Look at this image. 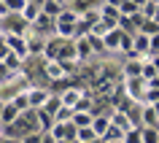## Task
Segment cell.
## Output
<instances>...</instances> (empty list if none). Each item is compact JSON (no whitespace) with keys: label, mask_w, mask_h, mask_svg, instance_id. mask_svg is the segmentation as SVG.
I'll use <instances>...</instances> for the list:
<instances>
[{"label":"cell","mask_w":159,"mask_h":143,"mask_svg":"<svg viewBox=\"0 0 159 143\" xmlns=\"http://www.w3.org/2000/svg\"><path fill=\"white\" fill-rule=\"evenodd\" d=\"M81 97H84V89H81V86H75V84L59 92V100H62V105H67V108H75V103L81 100Z\"/></svg>","instance_id":"7c38bea8"},{"label":"cell","mask_w":159,"mask_h":143,"mask_svg":"<svg viewBox=\"0 0 159 143\" xmlns=\"http://www.w3.org/2000/svg\"><path fill=\"white\" fill-rule=\"evenodd\" d=\"M0 138H3V124H0Z\"/></svg>","instance_id":"c3c4849f"},{"label":"cell","mask_w":159,"mask_h":143,"mask_svg":"<svg viewBox=\"0 0 159 143\" xmlns=\"http://www.w3.org/2000/svg\"><path fill=\"white\" fill-rule=\"evenodd\" d=\"M151 54H159V35H151Z\"/></svg>","instance_id":"60d3db41"},{"label":"cell","mask_w":159,"mask_h":143,"mask_svg":"<svg viewBox=\"0 0 159 143\" xmlns=\"http://www.w3.org/2000/svg\"><path fill=\"white\" fill-rule=\"evenodd\" d=\"M73 113H75V108L59 105V108H57V113H54V122H73Z\"/></svg>","instance_id":"f546056e"},{"label":"cell","mask_w":159,"mask_h":143,"mask_svg":"<svg viewBox=\"0 0 159 143\" xmlns=\"http://www.w3.org/2000/svg\"><path fill=\"white\" fill-rule=\"evenodd\" d=\"M154 3H159V0H154Z\"/></svg>","instance_id":"816d5d0a"},{"label":"cell","mask_w":159,"mask_h":143,"mask_svg":"<svg viewBox=\"0 0 159 143\" xmlns=\"http://www.w3.org/2000/svg\"><path fill=\"white\" fill-rule=\"evenodd\" d=\"M89 33H92V22H86L84 16H78V22H75V33H73V38H86Z\"/></svg>","instance_id":"d4e9b609"},{"label":"cell","mask_w":159,"mask_h":143,"mask_svg":"<svg viewBox=\"0 0 159 143\" xmlns=\"http://www.w3.org/2000/svg\"><path fill=\"white\" fill-rule=\"evenodd\" d=\"M75 51H78V62H86V59L94 57L92 43H89V35H86V38H75Z\"/></svg>","instance_id":"9a60e30c"},{"label":"cell","mask_w":159,"mask_h":143,"mask_svg":"<svg viewBox=\"0 0 159 143\" xmlns=\"http://www.w3.org/2000/svg\"><path fill=\"white\" fill-rule=\"evenodd\" d=\"M6 14H8V8H6V6H3V0H0V19L6 16Z\"/></svg>","instance_id":"b9f144b4"},{"label":"cell","mask_w":159,"mask_h":143,"mask_svg":"<svg viewBox=\"0 0 159 143\" xmlns=\"http://www.w3.org/2000/svg\"><path fill=\"white\" fill-rule=\"evenodd\" d=\"M78 16H81V14H78L75 8H62L57 16H54V30H57L59 38H73Z\"/></svg>","instance_id":"7a4b0ae2"},{"label":"cell","mask_w":159,"mask_h":143,"mask_svg":"<svg viewBox=\"0 0 159 143\" xmlns=\"http://www.w3.org/2000/svg\"><path fill=\"white\" fill-rule=\"evenodd\" d=\"M113 143H124V141H113Z\"/></svg>","instance_id":"f907efd6"},{"label":"cell","mask_w":159,"mask_h":143,"mask_svg":"<svg viewBox=\"0 0 159 143\" xmlns=\"http://www.w3.org/2000/svg\"><path fill=\"white\" fill-rule=\"evenodd\" d=\"M94 119V111H75L73 113V124L75 127H89Z\"/></svg>","instance_id":"7402d4cb"},{"label":"cell","mask_w":159,"mask_h":143,"mask_svg":"<svg viewBox=\"0 0 159 143\" xmlns=\"http://www.w3.org/2000/svg\"><path fill=\"white\" fill-rule=\"evenodd\" d=\"M59 6H62V8H67V6H70V0H57Z\"/></svg>","instance_id":"ee69618b"},{"label":"cell","mask_w":159,"mask_h":143,"mask_svg":"<svg viewBox=\"0 0 159 143\" xmlns=\"http://www.w3.org/2000/svg\"><path fill=\"white\" fill-rule=\"evenodd\" d=\"M3 22V33H16V35H25L27 30H30V22H27L22 14H6V16L0 19Z\"/></svg>","instance_id":"3957f363"},{"label":"cell","mask_w":159,"mask_h":143,"mask_svg":"<svg viewBox=\"0 0 159 143\" xmlns=\"http://www.w3.org/2000/svg\"><path fill=\"white\" fill-rule=\"evenodd\" d=\"M132 49L138 51V54H151V35L135 33L132 35Z\"/></svg>","instance_id":"2e32d148"},{"label":"cell","mask_w":159,"mask_h":143,"mask_svg":"<svg viewBox=\"0 0 159 143\" xmlns=\"http://www.w3.org/2000/svg\"><path fill=\"white\" fill-rule=\"evenodd\" d=\"M41 11H43V8H41V3H35V0H27V6L22 8V16H25L30 25H33L35 19H38V14H41Z\"/></svg>","instance_id":"ffe728a7"},{"label":"cell","mask_w":159,"mask_h":143,"mask_svg":"<svg viewBox=\"0 0 159 143\" xmlns=\"http://www.w3.org/2000/svg\"><path fill=\"white\" fill-rule=\"evenodd\" d=\"M140 33H146V35H159V19H146L143 27H140Z\"/></svg>","instance_id":"d6a6232c"},{"label":"cell","mask_w":159,"mask_h":143,"mask_svg":"<svg viewBox=\"0 0 159 143\" xmlns=\"http://www.w3.org/2000/svg\"><path fill=\"white\" fill-rule=\"evenodd\" d=\"M3 65L8 67L11 73H19V70H22V67H25V62H22V59H19L16 54H8V57L3 59Z\"/></svg>","instance_id":"83f0119b"},{"label":"cell","mask_w":159,"mask_h":143,"mask_svg":"<svg viewBox=\"0 0 159 143\" xmlns=\"http://www.w3.org/2000/svg\"><path fill=\"white\" fill-rule=\"evenodd\" d=\"M0 33H3V22H0Z\"/></svg>","instance_id":"681fc988"},{"label":"cell","mask_w":159,"mask_h":143,"mask_svg":"<svg viewBox=\"0 0 159 143\" xmlns=\"http://www.w3.org/2000/svg\"><path fill=\"white\" fill-rule=\"evenodd\" d=\"M59 62H78V51H75V38H62V49H59Z\"/></svg>","instance_id":"4fadbf2b"},{"label":"cell","mask_w":159,"mask_h":143,"mask_svg":"<svg viewBox=\"0 0 159 143\" xmlns=\"http://www.w3.org/2000/svg\"><path fill=\"white\" fill-rule=\"evenodd\" d=\"M119 11H121V16H132V14H138V11H140V6H138V3H132V0H121Z\"/></svg>","instance_id":"4dcf8cb0"},{"label":"cell","mask_w":159,"mask_h":143,"mask_svg":"<svg viewBox=\"0 0 159 143\" xmlns=\"http://www.w3.org/2000/svg\"><path fill=\"white\" fill-rule=\"evenodd\" d=\"M33 30L35 33L46 35V38H51V35H57V30H54V16H49V14H38V19L33 22Z\"/></svg>","instance_id":"8fae6325"},{"label":"cell","mask_w":159,"mask_h":143,"mask_svg":"<svg viewBox=\"0 0 159 143\" xmlns=\"http://www.w3.org/2000/svg\"><path fill=\"white\" fill-rule=\"evenodd\" d=\"M94 138H100V135L92 130V124L89 127H78V132H75V141L78 143H89V141H94Z\"/></svg>","instance_id":"484cf974"},{"label":"cell","mask_w":159,"mask_h":143,"mask_svg":"<svg viewBox=\"0 0 159 143\" xmlns=\"http://www.w3.org/2000/svg\"><path fill=\"white\" fill-rule=\"evenodd\" d=\"M140 124L143 127H159V116L154 105H140Z\"/></svg>","instance_id":"e0dca14e"},{"label":"cell","mask_w":159,"mask_h":143,"mask_svg":"<svg viewBox=\"0 0 159 143\" xmlns=\"http://www.w3.org/2000/svg\"><path fill=\"white\" fill-rule=\"evenodd\" d=\"M35 113H38V124H41V132H49L51 127H54V116H51V113H46L43 108H35Z\"/></svg>","instance_id":"603a6c76"},{"label":"cell","mask_w":159,"mask_h":143,"mask_svg":"<svg viewBox=\"0 0 159 143\" xmlns=\"http://www.w3.org/2000/svg\"><path fill=\"white\" fill-rule=\"evenodd\" d=\"M102 3H108V6H116V8L121 6V0H102Z\"/></svg>","instance_id":"7bdbcfd3"},{"label":"cell","mask_w":159,"mask_h":143,"mask_svg":"<svg viewBox=\"0 0 159 143\" xmlns=\"http://www.w3.org/2000/svg\"><path fill=\"white\" fill-rule=\"evenodd\" d=\"M111 122H113V124L116 127H121V130H132V119H129V113H127V111H119L116 108V113H113V116H111Z\"/></svg>","instance_id":"44dd1931"},{"label":"cell","mask_w":159,"mask_h":143,"mask_svg":"<svg viewBox=\"0 0 159 143\" xmlns=\"http://www.w3.org/2000/svg\"><path fill=\"white\" fill-rule=\"evenodd\" d=\"M75 132H78V127L73 122H54V127L49 130L54 141H70V143H75Z\"/></svg>","instance_id":"277c9868"},{"label":"cell","mask_w":159,"mask_h":143,"mask_svg":"<svg viewBox=\"0 0 159 143\" xmlns=\"http://www.w3.org/2000/svg\"><path fill=\"white\" fill-rule=\"evenodd\" d=\"M6 43H8L11 54H16L22 62H27L30 59V49H27V41L25 35H16V33H6Z\"/></svg>","instance_id":"5b68a950"},{"label":"cell","mask_w":159,"mask_h":143,"mask_svg":"<svg viewBox=\"0 0 159 143\" xmlns=\"http://www.w3.org/2000/svg\"><path fill=\"white\" fill-rule=\"evenodd\" d=\"M59 49H62V38H59V35H51V38H46L43 57L46 59H59Z\"/></svg>","instance_id":"5bb4252c"},{"label":"cell","mask_w":159,"mask_h":143,"mask_svg":"<svg viewBox=\"0 0 159 143\" xmlns=\"http://www.w3.org/2000/svg\"><path fill=\"white\" fill-rule=\"evenodd\" d=\"M3 6H6L11 14H22V8L27 6V0H3Z\"/></svg>","instance_id":"e575fe53"},{"label":"cell","mask_w":159,"mask_h":143,"mask_svg":"<svg viewBox=\"0 0 159 143\" xmlns=\"http://www.w3.org/2000/svg\"><path fill=\"white\" fill-rule=\"evenodd\" d=\"M22 113H25V111H22V108L16 105V103H14V100L8 97V100L3 103V111H0V124H3V127L14 124V122H16V119L22 116Z\"/></svg>","instance_id":"9c48e42d"},{"label":"cell","mask_w":159,"mask_h":143,"mask_svg":"<svg viewBox=\"0 0 159 143\" xmlns=\"http://www.w3.org/2000/svg\"><path fill=\"white\" fill-rule=\"evenodd\" d=\"M159 73H157V67H154V62H143V78H146V81H151V78H157Z\"/></svg>","instance_id":"74e56055"},{"label":"cell","mask_w":159,"mask_h":143,"mask_svg":"<svg viewBox=\"0 0 159 143\" xmlns=\"http://www.w3.org/2000/svg\"><path fill=\"white\" fill-rule=\"evenodd\" d=\"M54 143H70V141H54Z\"/></svg>","instance_id":"7dc6e473"},{"label":"cell","mask_w":159,"mask_h":143,"mask_svg":"<svg viewBox=\"0 0 159 143\" xmlns=\"http://www.w3.org/2000/svg\"><path fill=\"white\" fill-rule=\"evenodd\" d=\"M59 105H62V100H59V95H54V92H51V95H49V100L43 103V111L54 116V113H57V108H59Z\"/></svg>","instance_id":"f1b7e54d"},{"label":"cell","mask_w":159,"mask_h":143,"mask_svg":"<svg viewBox=\"0 0 159 143\" xmlns=\"http://www.w3.org/2000/svg\"><path fill=\"white\" fill-rule=\"evenodd\" d=\"M8 54H11V49H8V43H6V33H0V62L8 57Z\"/></svg>","instance_id":"f35d334b"},{"label":"cell","mask_w":159,"mask_h":143,"mask_svg":"<svg viewBox=\"0 0 159 143\" xmlns=\"http://www.w3.org/2000/svg\"><path fill=\"white\" fill-rule=\"evenodd\" d=\"M108 124H111V119L105 116V113H94V119H92V130L97 135H102L105 130H108Z\"/></svg>","instance_id":"cb8c5ba5"},{"label":"cell","mask_w":159,"mask_h":143,"mask_svg":"<svg viewBox=\"0 0 159 143\" xmlns=\"http://www.w3.org/2000/svg\"><path fill=\"white\" fill-rule=\"evenodd\" d=\"M124 143H143L140 127H132V130H127V135H124Z\"/></svg>","instance_id":"8d00e7d4"},{"label":"cell","mask_w":159,"mask_h":143,"mask_svg":"<svg viewBox=\"0 0 159 143\" xmlns=\"http://www.w3.org/2000/svg\"><path fill=\"white\" fill-rule=\"evenodd\" d=\"M121 92H124L132 103H138V105H148V81H146L143 76L124 78V84H121Z\"/></svg>","instance_id":"6da1fadb"},{"label":"cell","mask_w":159,"mask_h":143,"mask_svg":"<svg viewBox=\"0 0 159 143\" xmlns=\"http://www.w3.org/2000/svg\"><path fill=\"white\" fill-rule=\"evenodd\" d=\"M121 38H124V30H108L105 33V54H121Z\"/></svg>","instance_id":"30bf717a"},{"label":"cell","mask_w":159,"mask_h":143,"mask_svg":"<svg viewBox=\"0 0 159 143\" xmlns=\"http://www.w3.org/2000/svg\"><path fill=\"white\" fill-rule=\"evenodd\" d=\"M121 76H124V78L143 76V62H140V59H127L124 65H121Z\"/></svg>","instance_id":"ac0fdd59"},{"label":"cell","mask_w":159,"mask_h":143,"mask_svg":"<svg viewBox=\"0 0 159 143\" xmlns=\"http://www.w3.org/2000/svg\"><path fill=\"white\" fill-rule=\"evenodd\" d=\"M43 135H46V132H30V135H25L19 143H41V141H43Z\"/></svg>","instance_id":"ab89813d"},{"label":"cell","mask_w":159,"mask_h":143,"mask_svg":"<svg viewBox=\"0 0 159 143\" xmlns=\"http://www.w3.org/2000/svg\"><path fill=\"white\" fill-rule=\"evenodd\" d=\"M41 8H43V14H49V16H57L59 11H62V6H59L57 0H43Z\"/></svg>","instance_id":"1f68e13d"},{"label":"cell","mask_w":159,"mask_h":143,"mask_svg":"<svg viewBox=\"0 0 159 143\" xmlns=\"http://www.w3.org/2000/svg\"><path fill=\"white\" fill-rule=\"evenodd\" d=\"M49 95H51V89L49 86H38V84H33L30 89H27V103H30V108H43V103L49 100Z\"/></svg>","instance_id":"8992f818"},{"label":"cell","mask_w":159,"mask_h":143,"mask_svg":"<svg viewBox=\"0 0 159 143\" xmlns=\"http://www.w3.org/2000/svg\"><path fill=\"white\" fill-rule=\"evenodd\" d=\"M43 76H46V81H51V84L70 78V76H65V67H62L59 59H46V65H43Z\"/></svg>","instance_id":"52a82bcc"},{"label":"cell","mask_w":159,"mask_h":143,"mask_svg":"<svg viewBox=\"0 0 159 143\" xmlns=\"http://www.w3.org/2000/svg\"><path fill=\"white\" fill-rule=\"evenodd\" d=\"M157 11H159V3H154V0H148V3H146V6L140 8V14H143L146 19H154V16H157Z\"/></svg>","instance_id":"d590c367"},{"label":"cell","mask_w":159,"mask_h":143,"mask_svg":"<svg viewBox=\"0 0 159 143\" xmlns=\"http://www.w3.org/2000/svg\"><path fill=\"white\" fill-rule=\"evenodd\" d=\"M143 143H159V127H140Z\"/></svg>","instance_id":"4316f807"},{"label":"cell","mask_w":159,"mask_h":143,"mask_svg":"<svg viewBox=\"0 0 159 143\" xmlns=\"http://www.w3.org/2000/svg\"><path fill=\"white\" fill-rule=\"evenodd\" d=\"M97 8H100V19L105 22V27H108V30H116L119 19H121V11H119L116 6H108V3H100Z\"/></svg>","instance_id":"ba28073f"},{"label":"cell","mask_w":159,"mask_h":143,"mask_svg":"<svg viewBox=\"0 0 159 143\" xmlns=\"http://www.w3.org/2000/svg\"><path fill=\"white\" fill-rule=\"evenodd\" d=\"M89 43H92V51H94V54H105V41H102L100 35H92V33H89Z\"/></svg>","instance_id":"836d02e7"},{"label":"cell","mask_w":159,"mask_h":143,"mask_svg":"<svg viewBox=\"0 0 159 143\" xmlns=\"http://www.w3.org/2000/svg\"><path fill=\"white\" fill-rule=\"evenodd\" d=\"M75 143H78V141H75ZM89 143H105V141H102V138H94V141H89Z\"/></svg>","instance_id":"bcb514c9"},{"label":"cell","mask_w":159,"mask_h":143,"mask_svg":"<svg viewBox=\"0 0 159 143\" xmlns=\"http://www.w3.org/2000/svg\"><path fill=\"white\" fill-rule=\"evenodd\" d=\"M124 135H127V130H121V127H116L113 122H111V124H108V130H105V132H102L100 138H102L105 143H113V141H124Z\"/></svg>","instance_id":"d6986e66"},{"label":"cell","mask_w":159,"mask_h":143,"mask_svg":"<svg viewBox=\"0 0 159 143\" xmlns=\"http://www.w3.org/2000/svg\"><path fill=\"white\" fill-rule=\"evenodd\" d=\"M132 3H138V6H140V8H143V6H146V3H148V0H132Z\"/></svg>","instance_id":"f6af8a7d"}]
</instances>
